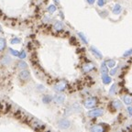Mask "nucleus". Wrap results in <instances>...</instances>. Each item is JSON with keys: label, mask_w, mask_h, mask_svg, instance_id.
<instances>
[{"label": "nucleus", "mask_w": 132, "mask_h": 132, "mask_svg": "<svg viewBox=\"0 0 132 132\" xmlns=\"http://www.w3.org/2000/svg\"><path fill=\"white\" fill-rule=\"evenodd\" d=\"M9 108V106L7 104H4V103H0V111H3V112H6V111L8 110Z\"/></svg>", "instance_id": "dca6fc26"}, {"label": "nucleus", "mask_w": 132, "mask_h": 132, "mask_svg": "<svg viewBox=\"0 0 132 132\" xmlns=\"http://www.w3.org/2000/svg\"><path fill=\"white\" fill-rule=\"evenodd\" d=\"M106 65H107V67H109V68H113L116 66V61H114V60L106 61Z\"/></svg>", "instance_id": "a211bd4d"}, {"label": "nucleus", "mask_w": 132, "mask_h": 132, "mask_svg": "<svg viewBox=\"0 0 132 132\" xmlns=\"http://www.w3.org/2000/svg\"><path fill=\"white\" fill-rule=\"evenodd\" d=\"M96 105V98H88L84 102V106L86 108H93Z\"/></svg>", "instance_id": "39448f33"}, {"label": "nucleus", "mask_w": 132, "mask_h": 132, "mask_svg": "<svg viewBox=\"0 0 132 132\" xmlns=\"http://www.w3.org/2000/svg\"><path fill=\"white\" fill-rule=\"evenodd\" d=\"M121 11H122V7L119 5V4H117V5L114 6L113 7V14L115 15H118L121 13Z\"/></svg>", "instance_id": "ddd939ff"}, {"label": "nucleus", "mask_w": 132, "mask_h": 132, "mask_svg": "<svg viewBox=\"0 0 132 132\" xmlns=\"http://www.w3.org/2000/svg\"><path fill=\"white\" fill-rule=\"evenodd\" d=\"M0 32H1V27H0Z\"/></svg>", "instance_id": "c9c22d12"}, {"label": "nucleus", "mask_w": 132, "mask_h": 132, "mask_svg": "<svg viewBox=\"0 0 132 132\" xmlns=\"http://www.w3.org/2000/svg\"><path fill=\"white\" fill-rule=\"evenodd\" d=\"M112 105H113L114 108L115 109H118V108H121V106H122V104L120 103V101L117 100V101H114L113 103H112Z\"/></svg>", "instance_id": "aec40b11"}, {"label": "nucleus", "mask_w": 132, "mask_h": 132, "mask_svg": "<svg viewBox=\"0 0 132 132\" xmlns=\"http://www.w3.org/2000/svg\"><path fill=\"white\" fill-rule=\"evenodd\" d=\"M63 24L61 23L60 21H57V22H55V24H54V29L57 30V31H61L62 29H63Z\"/></svg>", "instance_id": "f3484780"}, {"label": "nucleus", "mask_w": 132, "mask_h": 132, "mask_svg": "<svg viewBox=\"0 0 132 132\" xmlns=\"http://www.w3.org/2000/svg\"><path fill=\"white\" fill-rule=\"evenodd\" d=\"M90 130L94 132H102V131H105L106 128H104L101 125H96V126H94V127H92Z\"/></svg>", "instance_id": "9b49d317"}, {"label": "nucleus", "mask_w": 132, "mask_h": 132, "mask_svg": "<svg viewBox=\"0 0 132 132\" xmlns=\"http://www.w3.org/2000/svg\"><path fill=\"white\" fill-rule=\"evenodd\" d=\"M127 112L129 113V115H132V107H131V106L127 107Z\"/></svg>", "instance_id": "72a5a7b5"}, {"label": "nucleus", "mask_w": 132, "mask_h": 132, "mask_svg": "<svg viewBox=\"0 0 132 132\" xmlns=\"http://www.w3.org/2000/svg\"><path fill=\"white\" fill-rule=\"evenodd\" d=\"M78 36L80 37V39L82 40L83 42H84V43H85V44L88 43V41H87L86 37H85V35H84V33H82V32H79V33H78Z\"/></svg>", "instance_id": "6ab92c4d"}, {"label": "nucleus", "mask_w": 132, "mask_h": 132, "mask_svg": "<svg viewBox=\"0 0 132 132\" xmlns=\"http://www.w3.org/2000/svg\"><path fill=\"white\" fill-rule=\"evenodd\" d=\"M104 114L103 109H100V108H97V109H93V110H90L87 113V116L90 117V118H97V117H100Z\"/></svg>", "instance_id": "f03ea898"}, {"label": "nucleus", "mask_w": 132, "mask_h": 132, "mask_svg": "<svg viewBox=\"0 0 132 132\" xmlns=\"http://www.w3.org/2000/svg\"><path fill=\"white\" fill-rule=\"evenodd\" d=\"M66 85H67V84H66V83L65 82L58 83L55 86H54V90H55L56 92H62L66 88Z\"/></svg>", "instance_id": "0eeeda50"}, {"label": "nucleus", "mask_w": 132, "mask_h": 132, "mask_svg": "<svg viewBox=\"0 0 132 132\" xmlns=\"http://www.w3.org/2000/svg\"><path fill=\"white\" fill-rule=\"evenodd\" d=\"M19 78L23 81H27V80L29 78V71H27V70H24V71H22L20 73H19Z\"/></svg>", "instance_id": "1a4fd4ad"}, {"label": "nucleus", "mask_w": 132, "mask_h": 132, "mask_svg": "<svg viewBox=\"0 0 132 132\" xmlns=\"http://www.w3.org/2000/svg\"><path fill=\"white\" fill-rule=\"evenodd\" d=\"M10 52L12 53L13 55H15V56H19V52H18V51H17V50L10 49Z\"/></svg>", "instance_id": "c85d7f7f"}, {"label": "nucleus", "mask_w": 132, "mask_h": 132, "mask_svg": "<svg viewBox=\"0 0 132 132\" xmlns=\"http://www.w3.org/2000/svg\"><path fill=\"white\" fill-rule=\"evenodd\" d=\"M101 72H102V75H106L108 73V67L106 65V62H104L101 65Z\"/></svg>", "instance_id": "f8f14e48"}, {"label": "nucleus", "mask_w": 132, "mask_h": 132, "mask_svg": "<svg viewBox=\"0 0 132 132\" xmlns=\"http://www.w3.org/2000/svg\"><path fill=\"white\" fill-rule=\"evenodd\" d=\"M82 108L80 106L79 104H73L72 106H71L70 107H68L65 111V115L69 116L72 113H78V112H81Z\"/></svg>", "instance_id": "f257e3e1"}, {"label": "nucleus", "mask_w": 132, "mask_h": 132, "mask_svg": "<svg viewBox=\"0 0 132 132\" xmlns=\"http://www.w3.org/2000/svg\"><path fill=\"white\" fill-rule=\"evenodd\" d=\"M10 62H11V59H10L9 57H5L2 60V62H1V63H2V64H4V65H7L8 63H10Z\"/></svg>", "instance_id": "4be33fe9"}, {"label": "nucleus", "mask_w": 132, "mask_h": 132, "mask_svg": "<svg viewBox=\"0 0 132 132\" xmlns=\"http://www.w3.org/2000/svg\"><path fill=\"white\" fill-rule=\"evenodd\" d=\"M118 67L116 68V69H112V70H111V71H110V74H111V75H115L116 73L118 72Z\"/></svg>", "instance_id": "c756f323"}, {"label": "nucleus", "mask_w": 132, "mask_h": 132, "mask_svg": "<svg viewBox=\"0 0 132 132\" xmlns=\"http://www.w3.org/2000/svg\"><path fill=\"white\" fill-rule=\"evenodd\" d=\"M97 5H98V7H103L104 5H105V0H98V2H97Z\"/></svg>", "instance_id": "7c9ffc66"}, {"label": "nucleus", "mask_w": 132, "mask_h": 132, "mask_svg": "<svg viewBox=\"0 0 132 132\" xmlns=\"http://www.w3.org/2000/svg\"><path fill=\"white\" fill-rule=\"evenodd\" d=\"M124 103H125L126 105H131L132 104V96H128V95L124 96Z\"/></svg>", "instance_id": "2eb2a0df"}, {"label": "nucleus", "mask_w": 132, "mask_h": 132, "mask_svg": "<svg viewBox=\"0 0 132 132\" xmlns=\"http://www.w3.org/2000/svg\"><path fill=\"white\" fill-rule=\"evenodd\" d=\"M27 66H28V64L23 61H20L18 63V67L21 68V69H25V68H27Z\"/></svg>", "instance_id": "b1692460"}, {"label": "nucleus", "mask_w": 132, "mask_h": 132, "mask_svg": "<svg viewBox=\"0 0 132 132\" xmlns=\"http://www.w3.org/2000/svg\"><path fill=\"white\" fill-rule=\"evenodd\" d=\"M86 1L88 4H90V5H93V4L96 2V0H86Z\"/></svg>", "instance_id": "473e14b6"}, {"label": "nucleus", "mask_w": 132, "mask_h": 132, "mask_svg": "<svg viewBox=\"0 0 132 132\" xmlns=\"http://www.w3.org/2000/svg\"><path fill=\"white\" fill-rule=\"evenodd\" d=\"M19 42H20V40H19L18 38H15V39H13L12 41H11V43H12V44L19 43Z\"/></svg>", "instance_id": "cd10ccee"}, {"label": "nucleus", "mask_w": 132, "mask_h": 132, "mask_svg": "<svg viewBox=\"0 0 132 132\" xmlns=\"http://www.w3.org/2000/svg\"><path fill=\"white\" fill-rule=\"evenodd\" d=\"M90 50H91L92 53H93L97 59H102V58H103V55H102L101 51L96 48V47H95V46H91V47H90Z\"/></svg>", "instance_id": "423d86ee"}, {"label": "nucleus", "mask_w": 132, "mask_h": 132, "mask_svg": "<svg viewBox=\"0 0 132 132\" xmlns=\"http://www.w3.org/2000/svg\"><path fill=\"white\" fill-rule=\"evenodd\" d=\"M25 57H26V53H25V51H21V52L19 53V58H20V59H24Z\"/></svg>", "instance_id": "2f4dec72"}, {"label": "nucleus", "mask_w": 132, "mask_h": 132, "mask_svg": "<svg viewBox=\"0 0 132 132\" xmlns=\"http://www.w3.org/2000/svg\"><path fill=\"white\" fill-rule=\"evenodd\" d=\"M55 2H56V3H58V0H55Z\"/></svg>", "instance_id": "f704fd0d"}, {"label": "nucleus", "mask_w": 132, "mask_h": 132, "mask_svg": "<svg viewBox=\"0 0 132 132\" xmlns=\"http://www.w3.org/2000/svg\"><path fill=\"white\" fill-rule=\"evenodd\" d=\"M131 54H132V49H131V50H127V51H126V52L123 54V56H124V57H127V56L131 55Z\"/></svg>", "instance_id": "bb28decb"}, {"label": "nucleus", "mask_w": 132, "mask_h": 132, "mask_svg": "<svg viewBox=\"0 0 132 132\" xmlns=\"http://www.w3.org/2000/svg\"><path fill=\"white\" fill-rule=\"evenodd\" d=\"M58 126H59V127L62 128V129H67V128L70 127V126H71V122H70L68 119L63 118V119H61L60 121L58 122Z\"/></svg>", "instance_id": "20e7f679"}, {"label": "nucleus", "mask_w": 132, "mask_h": 132, "mask_svg": "<svg viewBox=\"0 0 132 132\" xmlns=\"http://www.w3.org/2000/svg\"><path fill=\"white\" fill-rule=\"evenodd\" d=\"M102 80H103V83L105 84H110L112 79H111L110 76H108V74H106V75H102Z\"/></svg>", "instance_id": "4468645a"}, {"label": "nucleus", "mask_w": 132, "mask_h": 132, "mask_svg": "<svg viewBox=\"0 0 132 132\" xmlns=\"http://www.w3.org/2000/svg\"><path fill=\"white\" fill-rule=\"evenodd\" d=\"M64 100H65V96H63V95H58V96H54V98H53V101L56 104H62L64 102Z\"/></svg>", "instance_id": "6e6552de"}, {"label": "nucleus", "mask_w": 132, "mask_h": 132, "mask_svg": "<svg viewBox=\"0 0 132 132\" xmlns=\"http://www.w3.org/2000/svg\"><path fill=\"white\" fill-rule=\"evenodd\" d=\"M51 99L52 98H51L50 96H45L43 98H42V101H43L45 104H48V103H50V101H51Z\"/></svg>", "instance_id": "5701e85b"}, {"label": "nucleus", "mask_w": 132, "mask_h": 132, "mask_svg": "<svg viewBox=\"0 0 132 132\" xmlns=\"http://www.w3.org/2000/svg\"><path fill=\"white\" fill-rule=\"evenodd\" d=\"M30 125L33 127L35 130H41L44 129V125L42 123H41L40 121H38L37 119H31L30 121Z\"/></svg>", "instance_id": "7ed1b4c3"}, {"label": "nucleus", "mask_w": 132, "mask_h": 132, "mask_svg": "<svg viewBox=\"0 0 132 132\" xmlns=\"http://www.w3.org/2000/svg\"><path fill=\"white\" fill-rule=\"evenodd\" d=\"M5 47H6V41L4 39L0 38V50H4Z\"/></svg>", "instance_id": "412c9836"}, {"label": "nucleus", "mask_w": 132, "mask_h": 132, "mask_svg": "<svg viewBox=\"0 0 132 132\" xmlns=\"http://www.w3.org/2000/svg\"><path fill=\"white\" fill-rule=\"evenodd\" d=\"M56 10V7H55V6H53V5H51V6H50L49 7V8H48V11L50 13H53L54 11Z\"/></svg>", "instance_id": "a878e982"}, {"label": "nucleus", "mask_w": 132, "mask_h": 132, "mask_svg": "<svg viewBox=\"0 0 132 132\" xmlns=\"http://www.w3.org/2000/svg\"><path fill=\"white\" fill-rule=\"evenodd\" d=\"M94 68H95L94 64H92V63H86V64H84V66H83V71H84V72H91Z\"/></svg>", "instance_id": "9d476101"}, {"label": "nucleus", "mask_w": 132, "mask_h": 132, "mask_svg": "<svg viewBox=\"0 0 132 132\" xmlns=\"http://www.w3.org/2000/svg\"><path fill=\"white\" fill-rule=\"evenodd\" d=\"M116 90H117V85H116V84H113L112 87L110 88V90H109V94L110 95L116 94Z\"/></svg>", "instance_id": "393cba45"}]
</instances>
